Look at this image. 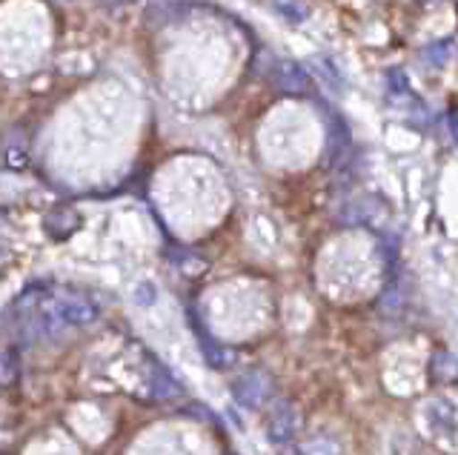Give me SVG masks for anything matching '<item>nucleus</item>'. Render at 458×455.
Here are the masks:
<instances>
[{
    "label": "nucleus",
    "mask_w": 458,
    "mask_h": 455,
    "mask_svg": "<svg viewBox=\"0 0 458 455\" xmlns=\"http://www.w3.org/2000/svg\"><path fill=\"white\" fill-rule=\"evenodd\" d=\"M272 392H276V383H272L269 373H264V369H247V373L233 381L235 401L247 409H261L272 398Z\"/></svg>",
    "instance_id": "1"
},
{
    "label": "nucleus",
    "mask_w": 458,
    "mask_h": 455,
    "mask_svg": "<svg viewBox=\"0 0 458 455\" xmlns=\"http://www.w3.org/2000/svg\"><path fill=\"white\" fill-rule=\"evenodd\" d=\"M301 430V416L298 409L284 401V398H278V401H272L269 407V416H267V435L272 444H293L295 435Z\"/></svg>",
    "instance_id": "2"
},
{
    "label": "nucleus",
    "mask_w": 458,
    "mask_h": 455,
    "mask_svg": "<svg viewBox=\"0 0 458 455\" xmlns=\"http://www.w3.org/2000/svg\"><path fill=\"white\" fill-rule=\"evenodd\" d=\"M269 80H272V87L284 95H307L312 89L310 72L298 61H290V58H281V61L272 63Z\"/></svg>",
    "instance_id": "3"
},
{
    "label": "nucleus",
    "mask_w": 458,
    "mask_h": 455,
    "mask_svg": "<svg viewBox=\"0 0 458 455\" xmlns=\"http://www.w3.org/2000/svg\"><path fill=\"white\" fill-rule=\"evenodd\" d=\"M429 378L436 383H453L455 381V355L450 350H438L429 364Z\"/></svg>",
    "instance_id": "4"
},
{
    "label": "nucleus",
    "mask_w": 458,
    "mask_h": 455,
    "mask_svg": "<svg viewBox=\"0 0 458 455\" xmlns=\"http://www.w3.org/2000/svg\"><path fill=\"white\" fill-rule=\"evenodd\" d=\"M21 375V361H18V352L14 350H4L0 352V387H9Z\"/></svg>",
    "instance_id": "5"
},
{
    "label": "nucleus",
    "mask_w": 458,
    "mask_h": 455,
    "mask_svg": "<svg viewBox=\"0 0 458 455\" xmlns=\"http://www.w3.org/2000/svg\"><path fill=\"white\" fill-rule=\"evenodd\" d=\"M276 6L281 15H286L293 23H301L307 18V6H301V4H293V0H276Z\"/></svg>",
    "instance_id": "6"
},
{
    "label": "nucleus",
    "mask_w": 458,
    "mask_h": 455,
    "mask_svg": "<svg viewBox=\"0 0 458 455\" xmlns=\"http://www.w3.org/2000/svg\"><path fill=\"white\" fill-rule=\"evenodd\" d=\"M281 455H301V450L293 444H281Z\"/></svg>",
    "instance_id": "7"
},
{
    "label": "nucleus",
    "mask_w": 458,
    "mask_h": 455,
    "mask_svg": "<svg viewBox=\"0 0 458 455\" xmlns=\"http://www.w3.org/2000/svg\"><path fill=\"white\" fill-rule=\"evenodd\" d=\"M112 4H118V0H112Z\"/></svg>",
    "instance_id": "8"
},
{
    "label": "nucleus",
    "mask_w": 458,
    "mask_h": 455,
    "mask_svg": "<svg viewBox=\"0 0 458 455\" xmlns=\"http://www.w3.org/2000/svg\"><path fill=\"white\" fill-rule=\"evenodd\" d=\"M233 455H235V452H233Z\"/></svg>",
    "instance_id": "9"
}]
</instances>
